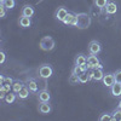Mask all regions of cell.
Instances as JSON below:
<instances>
[{
  "label": "cell",
  "mask_w": 121,
  "mask_h": 121,
  "mask_svg": "<svg viewBox=\"0 0 121 121\" xmlns=\"http://www.w3.org/2000/svg\"><path fill=\"white\" fill-rule=\"evenodd\" d=\"M112 115H113V120L114 121H121V109L120 108L115 109Z\"/></svg>",
  "instance_id": "obj_24"
},
{
  "label": "cell",
  "mask_w": 121,
  "mask_h": 121,
  "mask_svg": "<svg viewBox=\"0 0 121 121\" xmlns=\"http://www.w3.org/2000/svg\"><path fill=\"white\" fill-rule=\"evenodd\" d=\"M10 87H12V86H10V85H1V87H0V90L1 91H5V92H10Z\"/></svg>",
  "instance_id": "obj_29"
},
{
  "label": "cell",
  "mask_w": 121,
  "mask_h": 121,
  "mask_svg": "<svg viewBox=\"0 0 121 121\" xmlns=\"http://www.w3.org/2000/svg\"><path fill=\"white\" fill-rule=\"evenodd\" d=\"M63 23L67 24V26H74V27H76V23H78V16L74 15L73 12H69V13L67 15V17L64 18Z\"/></svg>",
  "instance_id": "obj_6"
},
{
  "label": "cell",
  "mask_w": 121,
  "mask_h": 121,
  "mask_svg": "<svg viewBox=\"0 0 121 121\" xmlns=\"http://www.w3.org/2000/svg\"><path fill=\"white\" fill-rule=\"evenodd\" d=\"M117 108H120V109H121V100L119 102V107H117Z\"/></svg>",
  "instance_id": "obj_33"
},
{
  "label": "cell",
  "mask_w": 121,
  "mask_h": 121,
  "mask_svg": "<svg viewBox=\"0 0 121 121\" xmlns=\"http://www.w3.org/2000/svg\"><path fill=\"white\" fill-rule=\"evenodd\" d=\"M33 15H34V7L32 5H24L22 7V16L32 17Z\"/></svg>",
  "instance_id": "obj_12"
},
{
  "label": "cell",
  "mask_w": 121,
  "mask_h": 121,
  "mask_svg": "<svg viewBox=\"0 0 121 121\" xmlns=\"http://www.w3.org/2000/svg\"><path fill=\"white\" fill-rule=\"evenodd\" d=\"M0 4L4 5L6 9H13L15 7V0H1Z\"/></svg>",
  "instance_id": "obj_22"
},
{
  "label": "cell",
  "mask_w": 121,
  "mask_h": 121,
  "mask_svg": "<svg viewBox=\"0 0 121 121\" xmlns=\"http://www.w3.org/2000/svg\"><path fill=\"white\" fill-rule=\"evenodd\" d=\"M51 110H52V108H51V105L48 104V102H40V104H39V112L41 113V114H50L51 113Z\"/></svg>",
  "instance_id": "obj_9"
},
{
  "label": "cell",
  "mask_w": 121,
  "mask_h": 121,
  "mask_svg": "<svg viewBox=\"0 0 121 121\" xmlns=\"http://www.w3.org/2000/svg\"><path fill=\"white\" fill-rule=\"evenodd\" d=\"M78 16V23H76V27L80 28V29H85L87 27H90L91 24V18L87 13H79L76 15Z\"/></svg>",
  "instance_id": "obj_2"
},
{
  "label": "cell",
  "mask_w": 121,
  "mask_h": 121,
  "mask_svg": "<svg viewBox=\"0 0 121 121\" xmlns=\"http://www.w3.org/2000/svg\"><path fill=\"white\" fill-rule=\"evenodd\" d=\"M23 86H24L23 82H21L19 80H17V81H13V84H12V91H13L15 93H18Z\"/></svg>",
  "instance_id": "obj_20"
},
{
  "label": "cell",
  "mask_w": 121,
  "mask_h": 121,
  "mask_svg": "<svg viewBox=\"0 0 121 121\" xmlns=\"http://www.w3.org/2000/svg\"><path fill=\"white\" fill-rule=\"evenodd\" d=\"M86 63H87L86 56H84L81 53L76 56V58H75V65H82V64H86Z\"/></svg>",
  "instance_id": "obj_18"
},
{
  "label": "cell",
  "mask_w": 121,
  "mask_h": 121,
  "mask_svg": "<svg viewBox=\"0 0 121 121\" xmlns=\"http://www.w3.org/2000/svg\"><path fill=\"white\" fill-rule=\"evenodd\" d=\"M39 46L43 51H51L55 47V40L51 36H44L39 43Z\"/></svg>",
  "instance_id": "obj_1"
},
{
  "label": "cell",
  "mask_w": 121,
  "mask_h": 121,
  "mask_svg": "<svg viewBox=\"0 0 121 121\" xmlns=\"http://www.w3.org/2000/svg\"><path fill=\"white\" fill-rule=\"evenodd\" d=\"M29 88H28V86L26 85V86H23L22 88H21V91L17 93V96H18V98H21V99H26L28 96H29Z\"/></svg>",
  "instance_id": "obj_17"
},
{
  "label": "cell",
  "mask_w": 121,
  "mask_h": 121,
  "mask_svg": "<svg viewBox=\"0 0 121 121\" xmlns=\"http://www.w3.org/2000/svg\"><path fill=\"white\" fill-rule=\"evenodd\" d=\"M5 6L4 5H1V6H0V16H1V18H4L5 17V13H6V11H5Z\"/></svg>",
  "instance_id": "obj_30"
},
{
  "label": "cell",
  "mask_w": 121,
  "mask_h": 121,
  "mask_svg": "<svg viewBox=\"0 0 121 121\" xmlns=\"http://www.w3.org/2000/svg\"><path fill=\"white\" fill-rule=\"evenodd\" d=\"M5 62V52L1 51L0 52V63H4Z\"/></svg>",
  "instance_id": "obj_31"
},
{
  "label": "cell",
  "mask_w": 121,
  "mask_h": 121,
  "mask_svg": "<svg viewBox=\"0 0 121 121\" xmlns=\"http://www.w3.org/2000/svg\"><path fill=\"white\" fill-rule=\"evenodd\" d=\"M88 51H90L91 55H98L102 51V46H100V44L97 40H92V41L88 44Z\"/></svg>",
  "instance_id": "obj_5"
},
{
  "label": "cell",
  "mask_w": 121,
  "mask_h": 121,
  "mask_svg": "<svg viewBox=\"0 0 121 121\" xmlns=\"http://www.w3.org/2000/svg\"><path fill=\"white\" fill-rule=\"evenodd\" d=\"M5 96H6V92L0 90V99H5Z\"/></svg>",
  "instance_id": "obj_32"
},
{
  "label": "cell",
  "mask_w": 121,
  "mask_h": 121,
  "mask_svg": "<svg viewBox=\"0 0 121 121\" xmlns=\"http://www.w3.org/2000/svg\"><path fill=\"white\" fill-rule=\"evenodd\" d=\"M87 64H88L90 69H96V68H100V69H102L103 68V65L100 64L99 59H98V57L96 55H91V56L87 57Z\"/></svg>",
  "instance_id": "obj_4"
},
{
  "label": "cell",
  "mask_w": 121,
  "mask_h": 121,
  "mask_svg": "<svg viewBox=\"0 0 121 121\" xmlns=\"http://www.w3.org/2000/svg\"><path fill=\"white\" fill-rule=\"evenodd\" d=\"M79 80L81 84H86L87 81H90V80H92V70L91 72H82L81 74L79 75Z\"/></svg>",
  "instance_id": "obj_10"
},
{
  "label": "cell",
  "mask_w": 121,
  "mask_h": 121,
  "mask_svg": "<svg viewBox=\"0 0 121 121\" xmlns=\"http://www.w3.org/2000/svg\"><path fill=\"white\" fill-rule=\"evenodd\" d=\"M114 75H115V82H120V84H121V70H117V72H115Z\"/></svg>",
  "instance_id": "obj_27"
},
{
  "label": "cell",
  "mask_w": 121,
  "mask_h": 121,
  "mask_svg": "<svg viewBox=\"0 0 121 121\" xmlns=\"http://www.w3.org/2000/svg\"><path fill=\"white\" fill-rule=\"evenodd\" d=\"M103 84L107 86V87H112L114 84H115V75L112 74V73H108V74H104L103 79H102Z\"/></svg>",
  "instance_id": "obj_7"
},
{
  "label": "cell",
  "mask_w": 121,
  "mask_h": 121,
  "mask_svg": "<svg viewBox=\"0 0 121 121\" xmlns=\"http://www.w3.org/2000/svg\"><path fill=\"white\" fill-rule=\"evenodd\" d=\"M110 92H112V95L115 96V97L121 96V84L120 82H115L112 87H110Z\"/></svg>",
  "instance_id": "obj_15"
},
{
  "label": "cell",
  "mask_w": 121,
  "mask_h": 121,
  "mask_svg": "<svg viewBox=\"0 0 121 121\" xmlns=\"http://www.w3.org/2000/svg\"><path fill=\"white\" fill-rule=\"evenodd\" d=\"M105 120H113V115L109 113H104L103 115L99 116V121H105Z\"/></svg>",
  "instance_id": "obj_26"
},
{
  "label": "cell",
  "mask_w": 121,
  "mask_h": 121,
  "mask_svg": "<svg viewBox=\"0 0 121 121\" xmlns=\"http://www.w3.org/2000/svg\"><path fill=\"white\" fill-rule=\"evenodd\" d=\"M108 3H109L108 0H95V5L99 9H105Z\"/></svg>",
  "instance_id": "obj_25"
},
{
  "label": "cell",
  "mask_w": 121,
  "mask_h": 121,
  "mask_svg": "<svg viewBox=\"0 0 121 121\" xmlns=\"http://www.w3.org/2000/svg\"><path fill=\"white\" fill-rule=\"evenodd\" d=\"M80 82V80H79V75L72 73V75L69 76V84L70 85H78Z\"/></svg>",
  "instance_id": "obj_23"
},
{
  "label": "cell",
  "mask_w": 121,
  "mask_h": 121,
  "mask_svg": "<svg viewBox=\"0 0 121 121\" xmlns=\"http://www.w3.org/2000/svg\"><path fill=\"white\" fill-rule=\"evenodd\" d=\"M27 86H28V88L32 91V92H36V91H38V84H36V81L34 79L28 80V81H27Z\"/></svg>",
  "instance_id": "obj_19"
},
{
  "label": "cell",
  "mask_w": 121,
  "mask_h": 121,
  "mask_svg": "<svg viewBox=\"0 0 121 121\" xmlns=\"http://www.w3.org/2000/svg\"><path fill=\"white\" fill-rule=\"evenodd\" d=\"M16 100V95H15V92H7L6 93V96H5V102L6 103H9V104H11V103H13Z\"/></svg>",
  "instance_id": "obj_21"
},
{
  "label": "cell",
  "mask_w": 121,
  "mask_h": 121,
  "mask_svg": "<svg viewBox=\"0 0 121 121\" xmlns=\"http://www.w3.org/2000/svg\"><path fill=\"white\" fill-rule=\"evenodd\" d=\"M12 84H13V80H12L11 78H5L4 82H3L1 85H10V86H12ZM1 85H0V86H1Z\"/></svg>",
  "instance_id": "obj_28"
},
{
  "label": "cell",
  "mask_w": 121,
  "mask_h": 121,
  "mask_svg": "<svg viewBox=\"0 0 121 121\" xmlns=\"http://www.w3.org/2000/svg\"><path fill=\"white\" fill-rule=\"evenodd\" d=\"M68 13H69V12H68V10H67L65 7H58L57 11H56V13H55V17L58 19V21L63 22Z\"/></svg>",
  "instance_id": "obj_8"
},
{
  "label": "cell",
  "mask_w": 121,
  "mask_h": 121,
  "mask_svg": "<svg viewBox=\"0 0 121 121\" xmlns=\"http://www.w3.org/2000/svg\"><path fill=\"white\" fill-rule=\"evenodd\" d=\"M105 11H107V13H109V15L116 13V11H117V5H116L115 3H113V1H109V3L107 4V6H105Z\"/></svg>",
  "instance_id": "obj_14"
},
{
  "label": "cell",
  "mask_w": 121,
  "mask_h": 121,
  "mask_svg": "<svg viewBox=\"0 0 121 121\" xmlns=\"http://www.w3.org/2000/svg\"><path fill=\"white\" fill-rule=\"evenodd\" d=\"M30 24H32V21H30V17L22 16L21 18H19V26H21L22 28H28V27H30Z\"/></svg>",
  "instance_id": "obj_16"
},
{
  "label": "cell",
  "mask_w": 121,
  "mask_h": 121,
  "mask_svg": "<svg viewBox=\"0 0 121 121\" xmlns=\"http://www.w3.org/2000/svg\"><path fill=\"white\" fill-rule=\"evenodd\" d=\"M104 76L103 72L100 68H96V69H92V80H96V81H99L102 80Z\"/></svg>",
  "instance_id": "obj_13"
},
{
  "label": "cell",
  "mask_w": 121,
  "mask_h": 121,
  "mask_svg": "<svg viewBox=\"0 0 121 121\" xmlns=\"http://www.w3.org/2000/svg\"><path fill=\"white\" fill-rule=\"evenodd\" d=\"M52 74H53V70H52V68H51L50 64H43L39 68V75L43 79H48Z\"/></svg>",
  "instance_id": "obj_3"
},
{
  "label": "cell",
  "mask_w": 121,
  "mask_h": 121,
  "mask_svg": "<svg viewBox=\"0 0 121 121\" xmlns=\"http://www.w3.org/2000/svg\"><path fill=\"white\" fill-rule=\"evenodd\" d=\"M38 98H39L40 102H48V100L51 99V95H50V92L47 90H43V91L39 92Z\"/></svg>",
  "instance_id": "obj_11"
}]
</instances>
